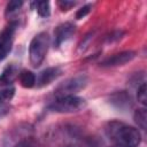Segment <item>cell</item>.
Instances as JSON below:
<instances>
[{
    "label": "cell",
    "instance_id": "obj_1",
    "mask_svg": "<svg viewBox=\"0 0 147 147\" xmlns=\"http://www.w3.org/2000/svg\"><path fill=\"white\" fill-rule=\"evenodd\" d=\"M105 132L116 147H138L141 142L139 130L119 121L108 122Z\"/></svg>",
    "mask_w": 147,
    "mask_h": 147
},
{
    "label": "cell",
    "instance_id": "obj_2",
    "mask_svg": "<svg viewBox=\"0 0 147 147\" xmlns=\"http://www.w3.org/2000/svg\"><path fill=\"white\" fill-rule=\"evenodd\" d=\"M49 44L51 38L47 32H39L32 38L29 46V60L32 67L38 68L42 63L47 54Z\"/></svg>",
    "mask_w": 147,
    "mask_h": 147
},
{
    "label": "cell",
    "instance_id": "obj_3",
    "mask_svg": "<svg viewBox=\"0 0 147 147\" xmlns=\"http://www.w3.org/2000/svg\"><path fill=\"white\" fill-rule=\"evenodd\" d=\"M86 106L85 99L77 95H65L56 98L49 106L48 109L54 113H77Z\"/></svg>",
    "mask_w": 147,
    "mask_h": 147
},
{
    "label": "cell",
    "instance_id": "obj_4",
    "mask_svg": "<svg viewBox=\"0 0 147 147\" xmlns=\"http://www.w3.org/2000/svg\"><path fill=\"white\" fill-rule=\"evenodd\" d=\"M87 84V77L85 75H79L71 77L63 83H61L54 91L55 95L59 96H65V95H75L77 92L82 91Z\"/></svg>",
    "mask_w": 147,
    "mask_h": 147
},
{
    "label": "cell",
    "instance_id": "obj_5",
    "mask_svg": "<svg viewBox=\"0 0 147 147\" xmlns=\"http://www.w3.org/2000/svg\"><path fill=\"white\" fill-rule=\"evenodd\" d=\"M16 29H17V22L10 21L0 32V62L8 56V54L13 48Z\"/></svg>",
    "mask_w": 147,
    "mask_h": 147
},
{
    "label": "cell",
    "instance_id": "obj_6",
    "mask_svg": "<svg viewBox=\"0 0 147 147\" xmlns=\"http://www.w3.org/2000/svg\"><path fill=\"white\" fill-rule=\"evenodd\" d=\"M76 32V25L71 22H64L60 25H57L54 30V47H60L63 42H65L68 39H70Z\"/></svg>",
    "mask_w": 147,
    "mask_h": 147
},
{
    "label": "cell",
    "instance_id": "obj_7",
    "mask_svg": "<svg viewBox=\"0 0 147 147\" xmlns=\"http://www.w3.org/2000/svg\"><path fill=\"white\" fill-rule=\"evenodd\" d=\"M136 57V52L133 51H124L121 53L113 54L106 59H103L100 62L101 67H117V65H124L125 63L132 61Z\"/></svg>",
    "mask_w": 147,
    "mask_h": 147
},
{
    "label": "cell",
    "instance_id": "obj_8",
    "mask_svg": "<svg viewBox=\"0 0 147 147\" xmlns=\"http://www.w3.org/2000/svg\"><path fill=\"white\" fill-rule=\"evenodd\" d=\"M62 74V69L60 67H49L44 69L39 72V75L36 77V85L38 87H44L46 85H49L53 80H55L57 77H60Z\"/></svg>",
    "mask_w": 147,
    "mask_h": 147
},
{
    "label": "cell",
    "instance_id": "obj_9",
    "mask_svg": "<svg viewBox=\"0 0 147 147\" xmlns=\"http://www.w3.org/2000/svg\"><path fill=\"white\" fill-rule=\"evenodd\" d=\"M18 76L17 67L11 63L9 64L0 75V86H11L15 78Z\"/></svg>",
    "mask_w": 147,
    "mask_h": 147
},
{
    "label": "cell",
    "instance_id": "obj_10",
    "mask_svg": "<svg viewBox=\"0 0 147 147\" xmlns=\"http://www.w3.org/2000/svg\"><path fill=\"white\" fill-rule=\"evenodd\" d=\"M110 102L117 108H126L131 106V98L125 91H121L110 96Z\"/></svg>",
    "mask_w": 147,
    "mask_h": 147
},
{
    "label": "cell",
    "instance_id": "obj_11",
    "mask_svg": "<svg viewBox=\"0 0 147 147\" xmlns=\"http://www.w3.org/2000/svg\"><path fill=\"white\" fill-rule=\"evenodd\" d=\"M18 80L20 84L25 88H31L36 85V75L30 70H22L18 72Z\"/></svg>",
    "mask_w": 147,
    "mask_h": 147
},
{
    "label": "cell",
    "instance_id": "obj_12",
    "mask_svg": "<svg viewBox=\"0 0 147 147\" xmlns=\"http://www.w3.org/2000/svg\"><path fill=\"white\" fill-rule=\"evenodd\" d=\"M133 119H134V122L137 123V125L140 129L146 130V126H147V113H146V108L142 107V108L137 109L134 111Z\"/></svg>",
    "mask_w": 147,
    "mask_h": 147
},
{
    "label": "cell",
    "instance_id": "obj_13",
    "mask_svg": "<svg viewBox=\"0 0 147 147\" xmlns=\"http://www.w3.org/2000/svg\"><path fill=\"white\" fill-rule=\"evenodd\" d=\"M23 6V1H18V0H13V1H9L6 6V10H5V16L7 18H10L13 17L14 15H16L20 9L22 8Z\"/></svg>",
    "mask_w": 147,
    "mask_h": 147
},
{
    "label": "cell",
    "instance_id": "obj_14",
    "mask_svg": "<svg viewBox=\"0 0 147 147\" xmlns=\"http://www.w3.org/2000/svg\"><path fill=\"white\" fill-rule=\"evenodd\" d=\"M36 6L37 13L39 16L41 17H48L51 14V7H49V2L48 1H37L33 3Z\"/></svg>",
    "mask_w": 147,
    "mask_h": 147
},
{
    "label": "cell",
    "instance_id": "obj_15",
    "mask_svg": "<svg viewBox=\"0 0 147 147\" xmlns=\"http://www.w3.org/2000/svg\"><path fill=\"white\" fill-rule=\"evenodd\" d=\"M15 94V87L11 85V86H6L5 88H2L0 91V103H5V102H8L13 99Z\"/></svg>",
    "mask_w": 147,
    "mask_h": 147
},
{
    "label": "cell",
    "instance_id": "obj_16",
    "mask_svg": "<svg viewBox=\"0 0 147 147\" xmlns=\"http://www.w3.org/2000/svg\"><path fill=\"white\" fill-rule=\"evenodd\" d=\"M137 99L142 105L146 106L147 103V94H146V83H141V85L137 90Z\"/></svg>",
    "mask_w": 147,
    "mask_h": 147
},
{
    "label": "cell",
    "instance_id": "obj_17",
    "mask_svg": "<svg viewBox=\"0 0 147 147\" xmlns=\"http://www.w3.org/2000/svg\"><path fill=\"white\" fill-rule=\"evenodd\" d=\"M76 1H70V0H62V1H57V5L60 7V9L62 11H68L70 10L72 7L76 6Z\"/></svg>",
    "mask_w": 147,
    "mask_h": 147
},
{
    "label": "cell",
    "instance_id": "obj_18",
    "mask_svg": "<svg viewBox=\"0 0 147 147\" xmlns=\"http://www.w3.org/2000/svg\"><path fill=\"white\" fill-rule=\"evenodd\" d=\"M90 11H91V5H85V6H83L82 8H79V9L77 10V13H76V18H77V20H80V18L85 17Z\"/></svg>",
    "mask_w": 147,
    "mask_h": 147
},
{
    "label": "cell",
    "instance_id": "obj_19",
    "mask_svg": "<svg viewBox=\"0 0 147 147\" xmlns=\"http://www.w3.org/2000/svg\"><path fill=\"white\" fill-rule=\"evenodd\" d=\"M123 34H124V33H123L122 31H115V32H113L109 37H107V41H108V42H111V41L119 40V39L122 38Z\"/></svg>",
    "mask_w": 147,
    "mask_h": 147
},
{
    "label": "cell",
    "instance_id": "obj_20",
    "mask_svg": "<svg viewBox=\"0 0 147 147\" xmlns=\"http://www.w3.org/2000/svg\"><path fill=\"white\" fill-rule=\"evenodd\" d=\"M113 147H116V146H113Z\"/></svg>",
    "mask_w": 147,
    "mask_h": 147
}]
</instances>
